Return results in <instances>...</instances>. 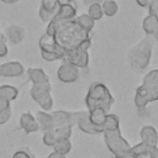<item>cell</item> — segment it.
<instances>
[{
    "label": "cell",
    "instance_id": "1",
    "mask_svg": "<svg viewBox=\"0 0 158 158\" xmlns=\"http://www.w3.org/2000/svg\"><path fill=\"white\" fill-rule=\"evenodd\" d=\"M44 33L51 36L53 41L64 52L79 49L80 46L86 40L90 38L89 32L80 28L75 19L63 20V19L53 17L48 22Z\"/></svg>",
    "mask_w": 158,
    "mask_h": 158
},
{
    "label": "cell",
    "instance_id": "2",
    "mask_svg": "<svg viewBox=\"0 0 158 158\" xmlns=\"http://www.w3.org/2000/svg\"><path fill=\"white\" fill-rule=\"evenodd\" d=\"M115 99L105 84L95 81L89 86L85 95V106L88 111L102 110L106 114H110Z\"/></svg>",
    "mask_w": 158,
    "mask_h": 158
},
{
    "label": "cell",
    "instance_id": "3",
    "mask_svg": "<svg viewBox=\"0 0 158 158\" xmlns=\"http://www.w3.org/2000/svg\"><path fill=\"white\" fill-rule=\"evenodd\" d=\"M154 44L153 36H144L138 43H136L128 52L127 59L130 67L136 72L144 70L151 62L152 58V49Z\"/></svg>",
    "mask_w": 158,
    "mask_h": 158
},
{
    "label": "cell",
    "instance_id": "4",
    "mask_svg": "<svg viewBox=\"0 0 158 158\" xmlns=\"http://www.w3.org/2000/svg\"><path fill=\"white\" fill-rule=\"evenodd\" d=\"M102 136H104V142H105L106 147L109 148V151L112 153V156L126 153L132 147L128 143V141L126 138H123L120 128L104 131Z\"/></svg>",
    "mask_w": 158,
    "mask_h": 158
},
{
    "label": "cell",
    "instance_id": "5",
    "mask_svg": "<svg viewBox=\"0 0 158 158\" xmlns=\"http://www.w3.org/2000/svg\"><path fill=\"white\" fill-rule=\"evenodd\" d=\"M30 95L33 101H36L43 111H51L53 109L52 99V85L51 81L42 84H32L30 89Z\"/></svg>",
    "mask_w": 158,
    "mask_h": 158
},
{
    "label": "cell",
    "instance_id": "6",
    "mask_svg": "<svg viewBox=\"0 0 158 158\" xmlns=\"http://www.w3.org/2000/svg\"><path fill=\"white\" fill-rule=\"evenodd\" d=\"M158 100V86H148V85H139L136 89L133 102L135 106L139 110L144 109L149 102Z\"/></svg>",
    "mask_w": 158,
    "mask_h": 158
},
{
    "label": "cell",
    "instance_id": "7",
    "mask_svg": "<svg viewBox=\"0 0 158 158\" xmlns=\"http://www.w3.org/2000/svg\"><path fill=\"white\" fill-rule=\"evenodd\" d=\"M72 126H60V127H54L49 131L43 132L42 135V142L48 146L52 147L58 139H63V138H70L72 136Z\"/></svg>",
    "mask_w": 158,
    "mask_h": 158
},
{
    "label": "cell",
    "instance_id": "8",
    "mask_svg": "<svg viewBox=\"0 0 158 158\" xmlns=\"http://www.w3.org/2000/svg\"><path fill=\"white\" fill-rule=\"evenodd\" d=\"M79 115H80V111L56 110V111L51 112L54 127H60V126H72L73 127L74 125H77Z\"/></svg>",
    "mask_w": 158,
    "mask_h": 158
},
{
    "label": "cell",
    "instance_id": "9",
    "mask_svg": "<svg viewBox=\"0 0 158 158\" xmlns=\"http://www.w3.org/2000/svg\"><path fill=\"white\" fill-rule=\"evenodd\" d=\"M62 60H65L78 69H86L89 67V53L88 51H81V49H74L65 52L64 57Z\"/></svg>",
    "mask_w": 158,
    "mask_h": 158
},
{
    "label": "cell",
    "instance_id": "10",
    "mask_svg": "<svg viewBox=\"0 0 158 158\" xmlns=\"http://www.w3.org/2000/svg\"><path fill=\"white\" fill-rule=\"evenodd\" d=\"M57 77L62 83H74L78 80L79 78V69L77 67H74L73 64L62 60L60 65L57 69Z\"/></svg>",
    "mask_w": 158,
    "mask_h": 158
},
{
    "label": "cell",
    "instance_id": "11",
    "mask_svg": "<svg viewBox=\"0 0 158 158\" xmlns=\"http://www.w3.org/2000/svg\"><path fill=\"white\" fill-rule=\"evenodd\" d=\"M77 126L79 127L80 131H83L84 133L91 135V136L102 135V132H104V128L96 127V126H94V125L90 122L88 110H81V111H80V115H79L78 121H77Z\"/></svg>",
    "mask_w": 158,
    "mask_h": 158
},
{
    "label": "cell",
    "instance_id": "12",
    "mask_svg": "<svg viewBox=\"0 0 158 158\" xmlns=\"http://www.w3.org/2000/svg\"><path fill=\"white\" fill-rule=\"evenodd\" d=\"M38 46H40V49L43 51V52H48V53H52L54 56H57L59 59H63L65 52L53 41V38L46 33H43L41 37H40V41H38Z\"/></svg>",
    "mask_w": 158,
    "mask_h": 158
},
{
    "label": "cell",
    "instance_id": "13",
    "mask_svg": "<svg viewBox=\"0 0 158 158\" xmlns=\"http://www.w3.org/2000/svg\"><path fill=\"white\" fill-rule=\"evenodd\" d=\"M23 73H25V68L17 60L5 62V63L0 64V77H4V78H16V77L23 75Z\"/></svg>",
    "mask_w": 158,
    "mask_h": 158
},
{
    "label": "cell",
    "instance_id": "14",
    "mask_svg": "<svg viewBox=\"0 0 158 158\" xmlns=\"http://www.w3.org/2000/svg\"><path fill=\"white\" fill-rule=\"evenodd\" d=\"M25 28L20 25H9L6 28H5V32H4V36L5 38L12 43V44H19L22 42V40L25 38Z\"/></svg>",
    "mask_w": 158,
    "mask_h": 158
},
{
    "label": "cell",
    "instance_id": "15",
    "mask_svg": "<svg viewBox=\"0 0 158 158\" xmlns=\"http://www.w3.org/2000/svg\"><path fill=\"white\" fill-rule=\"evenodd\" d=\"M139 137H141V142H143L144 144H147L152 148L157 147V144H158V132L151 125H144L141 127Z\"/></svg>",
    "mask_w": 158,
    "mask_h": 158
},
{
    "label": "cell",
    "instance_id": "16",
    "mask_svg": "<svg viewBox=\"0 0 158 158\" xmlns=\"http://www.w3.org/2000/svg\"><path fill=\"white\" fill-rule=\"evenodd\" d=\"M20 127L22 128V131L26 135L40 131V127H38V123H37L35 116L28 111H25L20 115Z\"/></svg>",
    "mask_w": 158,
    "mask_h": 158
},
{
    "label": "cell",
    "instance_id": "17",
    "mask_svg": "<svg viewBox=\"0 0 158 158\" xmlns=\"http://www.w3.org/2000/svg\"><path fill=\"white\" fill-rule=\"evenodd\" d=\"M35 118H36V121H37V123H38L40 130H42L43 132L54 128L53 118H52V116H51L49 112L43 111V110H42V111H37Z\"/></svg>",
    "mask_w": 158,
    "mask_h": 158
},
{
    "label": "cell",
    "instance_id": "18",
    "mask_svg": "<svg viewBox=\"0 0 158 158\" xmlns=\"http://www.w3.org/2000/svg\"><path fill=\"white\" fill-rule=\"evenodd\" d=\"M27 78L32 84H42V83L49 81L48 75L44 73V70L42 68H28Z\"/></svg>",
    "mask_w": 158,
    "mask_h": 158
},
{
    "label": "cell",
    "instance_id": "19",
    "mask_svg": "<svg viewBox=\"0 0 158 158\" xmlns=\"http://www.w3.org/2000/svg\"><path fill=\"white\" fill-rule=\"evenodd\" d=\"M54 17L58 19H63V20H70V19H75L77 17V5L75 2H70V4H65V5H60L59 10L57 12V15Z\"/></svg>",
    "mask_w": 158,
    "mask_h": 158
},
{
    "label": "cell",
    "instance_id": "20",
    "mask_svg": "<svg viewBox=\"0 0 158 158\" xmlns=\"http://www.w3.org/2000/svg\"><path fill=\"white\" fill-rule=\"evenodd\" d=\"M142 28L147 36H153L158 30V21L153 15H147L142 21Z\"/></svg>",
    "mask_w": 158,
    "mask_h": 158
},
{
    "label": "cell",
    "instance_id": "21",
    "mask_svg": "<svg viewBox=\"0 0 158 158\" xmlns=\"http://www.w3.org/2000/svg\"><path fill=\"white\" fill-rule=\"evenodd\" d=\"M75 21L79 25V27L83 28L86 32H90L94 28V26H95V21L93 19H90V16L88 14H81V15L77 16L75 17Z\"/></svg>",
    "mask_w": 158,
    "mask_h": 158
},
{
    "label": "cell",
    "instance_id": "22",
    "mask_svg": "<svg viewBox=\"0 0 158 158\" xmlns=\"http://www.w3.org/2000/svg\"><path fill=\"white\" fill-rule=\"evenodd\" d=\"M0 95L6 98L9 101H12L17 98L19 95V89L14 85H9V84H4L0 85Z\"/></svg>",
    "mask_w": 158,
    "mask_h": 158
},
{
    "label": "cell",
    "instance_id": "23",
    "mask_svg": "<svg viewBox=\"0 0 158 158\" xmlns=\"http://www.w3.org/2000/svg\"><path fill=\"white\" fill-rule=\"evenodd\" d=\"M40 9H42L43 11L49 14L52 17H54L59 10V4L57 2V0H41Z\"/></svg>",
    "mask_w": 158,
    "mask_h": 158
},
{
    "label": "cell",
    "instance_id": "24",
    "mask_svg": "<svg viewBox=\"0 0 158 158\" xmlns=\"http://www.w3.org/2000/svg\"><path fill=\"white\" fill-rule=\"evenodd\" d=\"M52 147H53L54 152H58V153L65 156L72 151V142L68 138H63V139H58Z\"/></svg>",
    "mask_w": 158,
    "mask_h": 158
},
{
    "label": "cell",
    "instance_id": "25",
    "mask_svg": "<svg viewBox=\"0 0 158 158\" xmlns=\"http://www.w3.org/2000/svg\"><path fill=\"white\" fill-rule=\"evenodd\" d=\"M101 9H102V12L104 15L111 17V16H115L118 11V5L115 0H104L101 2Z\"/></svg>",
    "mask_w": 158,
    "mask_h": 158
},
{
    "label": "cell",
    "instance_id": "26",
    "mask_svg": "<svg viewBox=\"0 0 158 158\" xmlns=\"http://www.w3.org/2000/svg\"><path fill=\"white\" fill-rule=\"evenodd\" d=\"M120 128V118L115 114H107L105 122H104V131L107 130H116Z\"/></svg>",
    "mask_w": 158,
    "mask_h": 158
},
{
    "label": "cell",
    "instance_id": "27",
    "mask_svg": "<svg viewBox=\"0 0 158 158\" xmlns=\"http://www.w3.org/2000/svg\"><path fill=\"white\" fill-rule=\"evenodd\" d=\"M142 85L158 86V69H152L148 73H146L142 80Z\"/></svg>",
    "mask_w": 158,
    "mask_h": 158
},
{
    "label": "cell",
    "instance_id": "28",
    "mask_svg": "<svg viewBox=\"0 0 158 158\" xmlns=\"http://www.w3.org/2000/svg\"><path fill=\"white\" fill-rule=\"evenodd\" d=\"M88 15L94 21L100 20L104 16V12H102V9H101V4H93V5H90L88 7Z\"/></svg>",
    "mask_w": 158,
    "mask_h": 158
},
{
    "label": "cell",
    "instance_id": "29",
    "mask_svg": "<svg viewBox=\"0 0 158 158\" xmlns=\"http://www.w3.org/2000/svg\"><path fill=\"white\" fill-rule=\"evenodd\" d=\"M11 158H36V156L27 148V147H22L20 149H17Z\"/></svg>",
    "mask_w": 158,
    "mask_h": 158
},
{
    "label": "cell",
    "instance_id": "30",
    "mask_svg": "<svg viewBox=\"0 0 158 158\" xmlns=\"http://www.w3.org/2000/svg\"><path fill=\"white\" fill-rule=\"evenodd\" d=\"M114 158H151V157H149V153H144V154H136V153H132L131 151H128V152H126V153L114 156Z\"/></svg>",
    "mask_w": 158,
    "mask_h": 158
},
{
    "label": "cell",
    "instance_id": "31",
    "mask_svg": "<svg viewBox=\"0 0 158 158\" xmlns=\"http://www.w3.org/2000/svg\"><path fill=\"white\" fill-rule=\"evenodd\" d=\"M7 52H9V49L6 46V38H5L4 33L0 32V58L7 56Z\"/></svg>",
    "mask_w": 158,
    "mask_h": 158
},
{
    "label": "cell",
    "instance_id": "32",
    "mask_svg": "<svg viewBox=\"0 0 158 158\" xmlns=\"http://www.w3.org/2000/svg\"><path fill=\"white\" fill-rule=\"evenodd\" d=\"M11 117V107L0 111V125H5Z\"/></svg>",
    "mask_w": 158,
    "mask_h": 158
},
{
    "label": "cell",
    "instance_id": "33",
    "mask_svg": "<svg viewBox=\"0 0 158 158\" xmlns=\"http://www.w3.org/2000/svg\"><path fill=\"white\" fill-rule=\"evenodd\" d=\"M148 10H149V15H153L157 19V21H158V1L157 0L152 1V4L149 5Z\"/></svg>",
    "mask_w": 158,
    "mask_h": 158
},
{
    "label": "cell",
    "instance_id": "34",
    "mask_svg": "<svg viewBox=\"0 0 158 158\" xmlns=\"http://www.w3.org/2000/svg\"><path fill=\"white\" fill-rule=\"evenodd\" d=\"M41 56H42V58H43L44 60H47V62H54V60H58V59H59L57 56H54V54H52V53H48V52H43V51H41Z\"/></svg>",
    "mask_w": 158,
    "mask_h": 158
},
{
    "label": "cell",
    "instance_id": "35",
    "mask_svg": "<svg viewBox=\"0 0 158 158\" xmlns=\"http://www.w3.org/2000/svg\"><path fill=\"white\" fill-rule=\"evenodd\" d=\"M9 107H11V106H10V101H9L6 98H4V96L0 95V111L6 110V109H9Z\"/></svg>",
    "mask_w": 158,
    "mask_h": 158
},
{
    "label": "cell",
    "instance_id": "36",
    "mask_svg": "<svg viewBox=\"0 0 158 158\" xmlns=\"http://www.w3.org/2000/svg\"><path fill=\"white\" fill-rule=\"evenodd\" d=\"M152 1H153V0H136V2H137L141 7H146V9L149 7V5L152 4Z\"/></svg>",
    "mask_w": 158,
    "mask_h": 158
},
{
    "label": "cell",
    "instance_id": "37",
    "mask_svg": "<svg viewBox=\"0 0 158 158\" xmlns=\"http://www.w3.org/2000/svg\"><path fill=\"white\" fill-rule=\"evenodd\" d=\"M47 158H65V156L64 154H60V153H58V152H52L51 154H48V157Z\"/></svg>",
    "mask_w": 158,
    "mask_h": 158
},
{
    "label": "cell",
    "instance_id": "38",
    "mask_svg": "<svg viewBox=\"0 0 158 158\" xmlns=\"http://www.w3.org/2000/svg\"><path fill=\"white\" fill-rule=\"evenodd\" d=\"M104 0H83V2H84V5H88V6H90V5H93V4H101Z\"/></svg>",
    "mask_w": 158,
    "mask_h": 158
},
{
    "label": "cell",
    "instance_id": "39",
    "mask_svg": "<svg viewBox=\"0 0 158 158\" xmlns=\"http://www.w3.org/2000/svg\"><path fill=\"white\" fill-rule=\"evenodd\" d=\"M149 157L151 158H158V147H153L149 152Z\"/></svg>",
    "mask_w": 158,
    "mask_h": 158
},
{
    "label": "cell",
    "instance_id": "40",
    "mask_svg": "<svg viewBox=\"0 0 158 158\" xmlns=\"http://www.w3.org/2000/svg\"><path fill=\"white\" fill-rule=\"evenodd\" d=\"M57 2H58L59 6H60V5H65V4H70V2H73V0H57Z\"/></svg>",
    "mask_w": 158,
    "mask_h": 158
},
{
    "label": "cell",
    "instance_id": "41",
    "mask_svg": "<svg viewBox=\"0 0 158 158\" xmlns=\"http://www.w3.org/2000/svg\"><path fill=\"white\" fill-rule=\"evenodd\" d=\"M4 4H15V2H17L19 0H1Z\"/></svg>",
    "mask_w": 158,
    "mask_h": 158
},
{
    "label": "cell",
    "instance_id": "42",
    "mask_svg": "<svg viewBox=\"0 0 158 158\" xmlns=\"http://www.w3.org/2000/svg\"><path fill=\"white\" fill-rule=\"evenodd\" d=\"M153 38H154V41H157V42H158V30H157V32L153 35Z\"/></svg>",
    "mask_w": 158,
    "mask_h": 158
},
{
    "label": "cell",
    "instance_id": "43",
    "mask_svg": "<svg viewBox=\"0 0 158 158\" xmlns=\"http://www.w3.org/2000/svg\"><path fill=\"white\" fill-rule=\"evenodd\" d=\"M157 1H158V0H157Z\"/></svg>",
    "mask_w": 158,
    "mask_h": 158
}]
</instances>
